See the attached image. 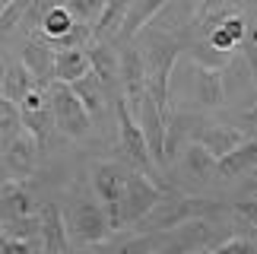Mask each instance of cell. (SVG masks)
<instances>
[{"mask_svg":"<svg viewBox=\"0 0 257 254\" xmlns=\"http://www.w3.org/2000/svg\"><path fill=\"white\" fill-rule=\"evenodd\" d=\"M146 32V29H143ZM184 51V42L178 32H146L143 38V67H146V92L153 95V102L159 105L162 114H169V86L172 73L178 64V54Z\"/></svg>","mask_w":257,"mask_h":254,"instance_id":"1","label":"cell"},{"mask_svg":"<svg viewBox=\"0 0 257 254\" xmlns=\"http://www.w3.org/2000/svg\"><path fill=\"white\" fill-rule=\"evenodd\" d=\"M225 207L216 200H203V197H191V194H178L169 188L159 200L146 210V216L137 222V232H172L175 226L194 219V216H222Z\"/></svg>","mask_w":257,"mask_h":254,"instance_id":"2","label":"cell"},{"mask_svg":"<svg viewBox=\"0 0 257 254\" xmlns=\"http://www.w3.org/2000/svg\"><path fill=\"white\" fill-rule=\"evenodd\" d=\"M169 191V184H159L153 181L150 175L143 172H131V178L124 184V194L111 203H102L105 207V216H108V229L111 232H121V229H134L137 222L146 216V210L153 207L162 194Z\"/></svg>","mask_w":257,"mask_h":254,"instance_id":"3","label":"cell"},{"mask_svg":"<svg viewBox=\"0 0 257 254\" xmlns=\"http://www.w3.org/2000/svg\"><path fill=\"white\" fill-rule=\"evenodd\" d=\"M111 102H114V111H117V124H121V146L117 150L124 153V162L137 172L150 175V178H159V165L150 156V146H146V137L140 131V124H137V114L131 111V105L124 102L121 92Z\"/></svg>","mask_w":257,"mask_h":254,"instance_id":"4","label":"cell"},{"mask_svg":"<svg viewBox=\"0 0 257 254\" xmlns=\"http://www.w3.org/2000/svg\"><path fill=\"white\" fill-rule=\"evenodd\" d=\"M48 102H51V114H54V131H61L73 140H83L92 127V118L83 108V102L76 99V92L70 89V83L51 80L48 83Z\"/></svg>","mask_w":257,"mask_h":254,"instance_id":"5","label":"cell"},{"mask_svg":"<svg viewBox=\"0 0 257 254\" xmlns=\"http://www.w3.org/2000/svg\"><path fill=\"white\" fill-rule=\"evenodd\" d=\"M19 108V124H23V131H29L35 137V143L48 146L54 134V114H51V102H48V86H32L23 99L16 102Z\"/></svg>","mask_w":257,"mask_h":254,"instance_id":"6","label":"cell"},{"mask_svg":"<svg viewBox=\"0 0 257 254\" xmlns=\"http://www.w3.org/2000/svg\"><path fill=\"white\" fill-rule=\"evenodd\" d=\"M108 216L102 203L92 200H76L67 219V235H73L76 245H102L108 238Z\"/></svg>","mask_w":257,"mask_h":254,"instance_id":"7","label":"cell"},{"mask_svg":"<svg viewBox=\"0 0 257 254\" xmlns=\"http://www.w3.org/2000/svg\"><path fill=\"white\" fill-rule=\"evenodd\" d=\"M117 48V83H121V95L131 105V111L137 108V102L146 92V67H143V54L134 42H121Z\"/></svg>","mask_w":257,"mask_h":254,"instance_id":"8","label":"cell"},{"mask_svg":"<svg viewBox=\"0 0 257 254\" xmlns=\"http://www.w3.org/2000/svg\"><path fill=\"white\" fill-rule=\"evenodd\" d=\"M38 150H42V146L35 143V137L29 131H23V127H19L16 134H10L4 140V153H0V159H4V165H7L10 178L26 181L29 175L38 169Z\"/></svg>","mask_w":257,"mask_h":254,"instance_id":"9","label":"cell"},{"mask_svg":"<svg viewBox=\"0 0 257 254\" xmlns=\"http://www.w3.org/2000/svg\"><path fill=\"white\" fill-rule=\"evenodd\" d=\"M134 114H137V124H140V131H143V137H146V146H150V156L156 159V165H165V114L159 111V105L153 102V95L150 92H143V99L137 102V108H134Z\"/></svg>","mask_w":257,"mask_h":254,"instance_id":"10","label":"cell"},{"mask_svg":"<svg viewBox=\"0 0 257 254\" xmlns=\"http://www.w3.org/2000/svg\"><path fill=\"white\" fill-rule=\"evenodd\" d=\"M203 124H206V118L194 114V111H169L165 114V146H162L165 162H172L187 143H194Z\"/></svg>","mask_w":257,"mask_h":254,"instance_id":"11","label":"cell"},{"mask_svg":"<svg viewBox=\"0 0 257 254\" xmlns=\"http://www.w3.org/2000/svg\"><path fill=\"white\" fill-rule=\"evenodd\" d=\"M165 7H172V0H131L121 29H117V32L108 38V42H111V45H121V42H131V38H137V32L150 29L153 19L159 16Z\"/></svg>","mask_w":257,"mask_h":254,"instance_id":"12","label":"cell"},{"mask_svg":"<svg viewBox=\"0 0 257 254\" xmlns=\"http://www.w3.org/2000/svg\"><path fill=\"white\" fill-rule=\"evenodd\" d=\"M38 216V245L48 254H61L70 248V235H67V219L57 203H45L42 210H35Z\"/></svg>","mask_w":257,"mask_h":254,"instance_id":"13","label":"cell"},{"mask_svg":"<svg viewBox=\"0 0 257 254\" xmlns=\"http://www.w3.org/2000/svg\"><path fill=\"white\" fill-rule=\"evenodd\" d=\"M86 51H89V70H92V76L102 83L108 99H114L121 92V83H117V48L111 42H92V45H86Z\"/></svg>","mask_w":257,"mask_h":254,"instance_id":"14","label":"cell"},{"mask_svg":"<svg viewBox=\"0 0 257 254\" xmlns=\"http://www.w3.org/2000/svg\"><path fill=\"white\" fill-rule=\"evenodd\" d=\"M131 165H127L124 159H105L95 165L92 172V188H95V197L102 203H111L124 194V184L127 178H131Z\"/></svg>","mask_w":257,"mask_h":254,"instance_id":"15","label":"cell"},{"mask_svg":"<svg viewBox=\"0 0 257 254\" xmlns=\"http://www.w3.org/2000/svg\"><path fill=\"white\" fill-rule=\"evenodd\" d=\"M23 67L32 73V80L38 86H48L54 80V48L45 42V38H29L23 48Z\"/></svg>","mask_w":257,"mask_h":254,"instance_id":"16","label":"cell"},{"mask_svg":"<svg viewBox=\"0 0 257 254\" xmlns=\"http://www.w3.org/2000/svg\"><path fill=\"white\" fill-rule=\"evenodd\" d=\"M178 156H181V159H178V165H181V172L194 181V188H200V184H206V181L216 178V156H213L210 150H203L197 140L187 143Z\"/></svg>","mask_w":257,"mask_h":254,"instance_id":"17","label":"cell"},{"mask_svg":"<svg viewBox=\"0 0 257 254\" xmlns=\"http://www.w3.org/2000/svg\"><path fill=\"white\" fill-rule=\"evenodd\" d=\"M254 165H257V137L241 140L235 150H229L225 156L216 159V178L232 181V178H238V175H244L248 169H254Z\"/></svg>","mask_w":257,"mask_h":254,"instance_id":"18","label":"cell"},{"mask_svg":"<svg viewBox=\"0 0 257 254\" xmlns=\"http://www.w3.org/2000/svg\"><path fill=\"white\" fill-rule=\"evenodd\" d=\"M244 140V134L238 131V127H232V124H219V121H206L200 127V134H197V143L203 146V150H210L216 159L219 156H225L229 150H235Z\"/></svg>","mask_w":257,"mask_h":254,"instance_id":"19","label":"cell"},{"mask_svg":"<svg viewBox=\"0 0 257 254\" xmlns=\"http://www.w3.org/2000/svg\"><path fill=\"white\" fill-rule=\"evenodd\" d=\"M0 213H4V219H19V216H32L35 213V200L26 191V181L7 178L0 184Z\"/></svg>","mask_w":257,"mask_h":254,"instance_id":"20","label":"cell"},{"mask_svg":"<svg viewBox=\"0 0 257 254\" xmlns=\"http://www.w3.org/2000/svg\"><path fill=\"white\" fill-rule=\"evenodd\" d=\"M197 83H194V95L200 102V108H219L225 105V86H222V70H206V67H197Z\"/></svg>","mask_w":257,"mask_h":254,"instance_id":"21","label":"cell"},{"mask_svg":"<svg viewBox=\"0 0 257 254\" xmlns=\"http://www.w3.org/2000/svg\"><path fill=\"white\" fill-rule=\"evenodd\" d=\"M89 73V51L86 45L80 48H57L54 51V80L73 83L76 76Z\"/></svg>","mask_w":257,"mask_h":254,"instance_id":"22","label":"cell"},{"mask_svg":"<svg viewBox=\"0 0 257 254\" xmlns=\"http://www.w3.org/2000/svg\"><path fill=\"white\" fill-rule=\"evenodd\" d=\"M70 89L76 92V99L83 102V108L89 111V118H102L105 102H111V99H108V92L102 89V83L92 76V70L83 73V76H76V80L70 83Z\"/></svg>","mask_w":257,"mask_h":254,"instance_id":"23","label":"cell"},{"mask_svg":"<svg viewBox=\"0 0 257 254\" xmlns=\"http://www.w3.org/2000/svg\"><path fill=\"white\" fill-rule=\"evenodd\" d=\"M184 51L191 54V64L206 67V70H225V67H229V61H232V51H219V48H213L210 42H206V35L194 38V42H187Z\"/></svg>","mask_w":257,"mask_h":254,"instance_id":"24","label":"cell"},{"mask_svg":"<svg viewBox=\"0 0 257 254\" xmlns=\"http://www.w3.org/2000/svg\"><path fill=\"white\" fill-rule=\"evenodd\" d=\"M131 7V0H105L102 13H98L95 26H92V42H108L124 23V13Z\"/></svg>","mask_w":257,"mask_h":254,"instance_id":"25","label":"cell"},{"mask_svg":"<svg viewBox=\"0 0 257 254\" xmlns=\"http://www.w3.org/2000/svg\"><path fill=\"white\" fill-rule=\"evenodd\" d=\"M73 23H76V19L70 16V10L54 0V4H48L45 16H42V23H38V38H45V42L51 45L54 38H61V35L70 32V26H73Z\"/></svg>","mask_w":257,"mask_h":254,"instance_id":"26","label":"cell"},{"mask_svg":"<svg viewBox=\"0 0 257 254\" xmlns=\"http://www.w3.org/2000/svg\"><path fill=\"white\" fill-rule=\"evenodd\" d=\"M32 86H38L32 80V73L23 67V61H13V64H7V70H4V86H0V95H7L10 102H19L23 95L32 89Z\"/></svg>","mask_w":257,"mask_h":254,"instance_id":"27","label":"cell"},{"mask_svg":"<svg viewBox=\"0 0 257 254\" xmlns=\"http://www.w3.org/2000/svg\"><path fill=\"white\" fill-rule=\"evenodd\" d=\"M61 4L70 10V16L76 19V23H86L89 29H92L98 13H102V7H105V0H61Z\"/></svg>","mask_w":257,"mask_h":254,"instance_id":"28","label":"cell"},{"mask_svg":"<svg viewBox=\"0 0 257 254\" xmlns=\"http://www.w3.org/2000/svg\"><path fill=\"white\" fill-rule=\"evenodd\" d=\"M19 108H16V102H10L7 95H0V143L7 140L10 134H16L19 131Z\"/></svg>","mask_w":257,"mask_h":254,"instance_id":"29","label":"cell"},{"mask_svg":"<svg viewBox=\"0 0 257 254\" xmlns=\"http://www.w3.org/2000/svg\"><path fill=\"white\" fill-rule=\"evenodd\" d=\"M241 51H244V64H248V70L254 76V86H257V19L254 23H248V29H244V38H241Z\"/></svg>","mask_w":257,"mask_h":254,"instance_id":"30","label":"cell"},{"mask_svg":"<svg viewBox=\"0 0 257 254\" xmlns=\"http://www.w3.org/2000/svg\"><path fill=\"white\" fill-rule=\"evenodd\" d=\"M26 4L29 0H10V4L0 10V35H10L19 26V19L26 13Z\"/></svg>","mask_w":257,"mask_h":254,"instance_id":"31","label":"cell"},{"mask_svg":"<svg viewBox=\"0 0 257 254\" xmlns=\"http://www.w3.org/2000/svg\"><path fill=\"white\" fill-rule=\"evenodd\" d=\"M210 251H216V254H229V251H238V254H254L257 248H254V241L248 238V235H229V238H219L216 245L210 248Z\"/></svg>","mask_w":257,"mask_h":254,"instance_id":"32","label":"cell"},{"mask_svg":"<svg viewBox=\"0 0 257 254\" xmlns=\"http://www.w3.org/2000/svg\"><path fill=\"white\" fill-rule=\"evenodd\" d=\"M219 26H222L225 32H229V35L235 38V45H238L241 38H244V29H248V19H244V13H229V10H225V13H222V19H219Z\"/></svg>","mask_w":257,"mask_h":254,"instance_id":"33","label":"cell"},{"mask_svg":"<svg viewBox=\"0 0 257 254\" xmlns=\"http://www.w3.org/2000/svg\"><path fill=\"white\" fill-rule=\"evenodd\" d=\"M203 35H206V42H210L213 48H219V51H235V48H238V45H235V38L225 32L222 26H213L210 32H203Z\"/></svg>","mask_w":257,"mask_h":254,"instance_id":"34","label":"cell"},{"mask_svg":"<svg viewBox=\"0 0 257 254\" xmlns=\"http://www.w3.org/2000/svg\"><path fill=\"white\" fill-rule=\"evenodd\" d=\"M235 213L248 222V226L257 229V197H248V200H241V203H235Z\"/></svg>","mask_w":257,"mask_h":254,"instance_id":"35","label":"cell"},{"mask_svg":"<svg viewBox=\"0 0 257 254\" xmlns=\"http://www.w3.org/2000/svg\"><path fill=\"white\" fill-rule=\"evenodd\" d=\"M232 0H203L200 4V13L197 16H206V13H216V10H229Z\"/></svg>","mask_w":257,"mask_h":254,"instance_id":"36","label":"cell"},{"mask_svg":"<svg viewBox=\"0 0 257 254\" xmlns=\"http://www.w3.org/2000/svg\"><path fill=\"white\" fill-rule=\"evenodd\" d=\"M244 124L257 127V102H254V108H251V111H244Z\"/></svg>","mask_w":257,"mask_h":254,"instance_id":"37","label":"cell"},{"mask_svg":"<svg viewBox=\"0 0 257 254\" xmlns=\"http://www.w3.org/2000/svg\"><path fill=\"white\" fill-rule=\"evenodd\" d=\"M10 178V172H7V165H4V159H0V184H4Z\"/></svg>","mask_w":257,"mask_h":254,"instance_id":"38","label":"cell"},{"mask_svg":"<svg viewBox=\"0 0 257 254\" xmlns=\"http://www.w3.org/2000/svg\"><path fill=\"white\" fill-rule=\"evenodd\" d=\"M4 70H7V64H4V57H0V86H4Z\"/></svg>","mask_w":257,"mask_h":254,"instance_id":"39","label":"cell"},{"mask_svg":"<svg viewBox=\"0 0 257 254\" xmlns=\"http://www.w3.org/2000/svg\"><path fill=\"white\" fill-rule=\"evenodd\" d=\"M248 4H251V10H254V13H257V0H248Z\"/></svg>","mask_w":257,"mask_h":254,"instance_id":"40","label":"cell"},{"mask_svg":"<svg viewBox=\"0 0 257 254\" xmlns=\"http://www.w3.org/2000/svg\"><path fill=\"white\" fill-rule=\"evenodd\" d=\"M7 4H10V0H0V10H4V7H7Z\"/></svg>","mask_w":257,"mask_h":254,"instance_id":"41","label":"cell"}]
</instances>
